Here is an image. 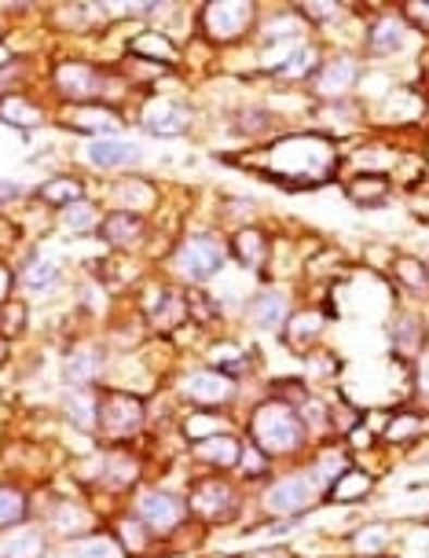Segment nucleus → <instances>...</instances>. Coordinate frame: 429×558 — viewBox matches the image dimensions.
<instances>
[{
    "instance_id": "6e6d98bb",
    "label": "nucleus",
    "mask_w": 429,
    "mask_h": 558,
    "mask_svg": "<svg viewBox=\"0 0 429 558\" xmlns=\"http://www.w3.org/2000/svg\"><path fill=\"white\" fill-rule=\"evenodd\" d=\"M12 356H15V345L8 342L4 335H0V367H8V364H12Z\"/></svg>"
},
{
    "instance_id": "f8f14e48",
    "label": "nucleus",
    "mask_w": 429,
    "mask_h": 558,
    "mask_svg": "<svg viewBox=\"0 0 429 558\" xmlns=\"http://www.w3.org/2000/svg\"><path fill=\"white\" fill-rule=\"evenodd\" d=\"M166 390L181 408H221V412H243L246 408V386L209 367L206 361L184 364L181 372H173Z\"/></svg>"
},
{
    "instance_id": "3c124183",
    "label": "nucleus",
    "mask_w": 429,
    "mask_h": 558,
    "mask_svg": "<svg viewBox=\"0 0 429 558\" xmlns=\"http://www.w3.org/2000/svg\"><path fill=\"white\" fill-rule=\"evenodd\" d=\"M34 184L19 181V177H0V217H12V209H23L29 203Z\"/></svg>"
},
{
    "instance_id": "ddd939ff",
    "label": "nucleus",
    "mask_w": 429,
    "mask_h": 558,
    "mask_svg": "<svg viewBox=\"0 0 429 558\" xmlns=\"http://www.w3.org/2000/svg\"><path fill=\"white\" fill-rule=\"evenodd\" d=\"M151 437V401L114 386H99L96 445H144Z\"/></svg>"
},
{
    "instance_id": "49530a36",
    "label": "nucleus",
    "mask_w": 429,
    "mask_h": 558,
    "mask_svg": "<svg viewBox=\"0 0 429 558\" xmlns=\"http://www.w3.org/2000/svg\"><path fill=\"white\" fill-rule=\"evenodd\" d=\"M52 558H128L122 551V544L114 541L107 530H96L82 536V541H70V544H59Z\"/></svg>"
},
{
    "instance_id": "ea45409f",
    "label": "nucleus",
    "mask_w": 429,
    "mask_h": 558,
    "mask_svg": "<svg viewBox=\"0 0 429 558\" xmlns=\"http://www.w3.org/2000/svg\"><path fill=\"white\" fill-rule=\"evenodd\" d=\"M37 514V488L19 477H0V533Z\"/></svg>"
},
{
    "instance_id": "c9c22d12",
    "label": "nucleus",
    "mask_w": 429,
    "mask_h": 558,
    "mask_svg": "<svg viewBox=\"0 0 429 558\" xmlns=\"http://www.w3.org/2000/svg\"><path fill=\"white\" fill-rule=\"evenodd\" d=\"M103 530L111 533L118 544H122V551L128 558H155L158 551H166V547L151 536V530H147V525L139 522V518L128 511L125 504H118V507H111V511H107Z\"/></svg>"
},
{
    "instance_id": "8fccbe9b",
    "label": "nucleus",
    "mask_w": 429,
    "mask_h": 558,
    "mask_svg": "<svg viewBox=\"0 0 429 558\" xmlns=\"http://www.w3.org/2000/svg\"><path fill=\"white\" fill-rule=\"evenodd\" d=\"M26 331H29V302L26 298H12V302L0 305V335L15 345Z\"/></svg>"
},
{
    "instance_id": "a878e982",
    "label": "nucleus",
    "mask_w": 429,
    "mask_h": 558,
    "mask_svg": "<svg viewBox=\"0 0 429 558\" xmlns=\"http://www.w3.org/2000/svg\"><path fill=\"white\" fill-rule=\"evenodd\" d=\"M429 434V415L426 408L415 404H396L385 412V423L378 430V452H393V456H407L412 448H422Z\"/></svg>"
},
{
    "instance_id": "4c0bfd02",
    "label": "nucleus",
    "mask_w": 429,
    "mask_h": 558,
    "mask_svg": "<svg viewBox=\"0 0 429 558\" xmlns=\"http://www.w3.org/2000/svg\"><path fill=\"white\" fill-rule=\"evenodd\" d=\"M393 544H396V530L385 518H367V522L353 525V530L342 536V547L348 558H389Z\"/></svg>"
},
{
    "instance_id": "4468645a",
    "label": "nucleus",
    "mask_w": 429,
    "mask_h": 558,
    "mask_svg": "<svg viewBox=\"0 0 429 558\" xmlns=\"http://www.w3.org/2000/svg\"><path fill=\"white\" fill-rule=\"evenodd\" d=\"M77 162L82 173H96L93 181H111V177L133 173L144 169L147 162V147L144 140L125 133V136H99V140H82L70 155Z\"/></svg>"
},
{
    "instance_id": "4be33fe9",
    "label": "nucleus",
    "mask_w": 429,
    "mask_h": 558,
    "mask_svg": "<svg viewBox=\"0 0 429 558\" xmlns=\"http://www.w3.org/2000/svg\"><path fill=\"white\" fill-rule=\"evenodd\" d=\"M155 235V221L139 214H125V209H103L96 228V243L114 257H133L147 254Z\"/></svg>"
},
{
    "instance_id": "bb28decb",
    "label": "nucleus",
    "mask_w": 429,
    "mask_h": 558,
    "mask_svg": "<svg viewBox=\"0 0 429 558\" xmlns=\"http://www.w3.org/2000/svg\"><path fill=\"white\" fill-rule=\"evenodd\" d=\"M122 56H133V59H139V63H151V66H162V70H169V74H184V66H187L184 45H176L173 37L162 34L158 26H133V34H128L125 45H122Z\"/></svg>"
},
{
    "instance_id": "6ab92c4d",
    "label": "nucleus",
    "mask_w": 429,
    "mask_h": 558,
    "mask_svg": "<svg viewBox=\"0 0 429 558\" xmlns=\"http://www.w3.org/2000/svg\"><path fill=\"white\" fill-rule=\"evenodd\" d=\"M297 305V294L291 283H275V279H265L257 283L254 291L246 294L243 308H238V320H243L249 331L261 335V338H279L283 331L286 316Z\"/></svg>"
},
{
    "instance_id": "9b49d317",
    "label": "nucleus",
    "mask_w": 429,
    "mask_h": 558,
    "mask_svg": "<svg viewBox=\"0 0 429 558\" xmlns=\"http://www.w3.org/2000/svg\"><path fill=\"white\" fill-rule=\"evenodd\" d=\"M37 522L48 533V541L56 547L82 541V536L103 530V507H99L93 496H85L82 488L77 493H59V488H37Z\"/></svg>"
},
{
    "instance_id": "a18cd8bd",
    "label": "nucleus",
    "mask_w": 429,
    "mask_h": 558,
    "mask_svg": "<svg viewBox=\"0 0 429 558\" xmlns=\"http://www.w3.org/2000/svg\"><path fill=\"white\" fill-rule=\"evenodd\" d=\"M41 70L45 59L34 56H15L8 63H0V99L15 96V93H29V88H41Z\"/></svg>"
},
{
    "instance_id": "dca6fc26",
    "label": "nucleus",
    "mask_w": 429,
    "mask_h": 558,
    "mask_svg": "<svg viewBox=\"0 0 429 558\" xmlns=\"http://www.w3.org/2000/svg\"><path fill=\"white\" fill-rule=\"evenodd\" d=\"M364 66L367 63L356 48H323L312 77L305 82V96L312 99V104H334V99L356 96Z\"/></svg>"
},
{
    "instance_id": "20e7f679",
    "label": "nucleus",
    "mask_w": 429,
    "mask_h": 558,
    "mask_svg": "<svg viewBox=\"0 0 429 558\" xmlns=\"http://www.w3.org/2000/svg\"><path fill=\"white\" fill-rule=\"evenodd\" d=\"M228 265L232 262H228L224 232L217 225H198L173 239V246L155 265V272L173 279L184 291H206V287H213L228 272Z\"/></svg>"
},
{
    "instance_id": "39448f33",
    "label": "nucleus",
    "mask_w": 429,
    "mask_h": 558,
    "mask_svg": "<svg viewBox=\"0 0 429 558\" xmlns=\"http://www.w3.org/2000/svg\"><path fill=\"white\" fill-rule=\"evenodd\" d=\"M198 122H203V111L187 96L184 74H169L162 85L136 96L133 107H128V125L151 140H187L195 136Z\"/></svg>"
},
{
    "instance_id": "5fc2aeb1",
    "label": "nucleus",
    "mask_w": 429,
    "mask_h": 558,
    "mask_svg": "<svg viewBox=\"0 0 429 558\" xmlns=\"http://www.w3.org/2000/svg\"><path fill=\"white\" fill-rule=\"evenodd\" d=\"M235 558H302V555L286 551L283 544H265V547H254V551H246V555H235Z\"/></svg>"
},
{
    "instance_id": "a19ab883",
    "label": "nucleus",
    "mask_w": 429,
    "mask_h": 558,
    "mask_svg": "<svg viewBox=\"0 0 429 558\" xmlns=\"http://www.w3.org/2000/svg\"><path fill=\"white\" fill-rule=\"evenodd\" d=\"M52 551L56 544L48 541V533L41 530L37 518L0 533V558H52Z\"/></svg>"
},
{
    "instance_id": "864d4df0",
    "label": "nucleus",
    "mask_w": 429,
    "mask_h": 558,
    "mask_svg": "<svg viewBox=\"0 0 429 558\" xmlns=\"http://www.w3.org/2000/svg\"><path fill=\"white\" fill-rule=\"evenodd\" d=\"M15 294V268H12V257H0V305L12 302Z\"/></svg>"
},
{
    "instance_id": "13d9d810",
    "label": "nucleus",
    "mask_w": 429,
    "mask_h": 558,
    "mask_svg": "<svg viewBox=\"0 0 429 558\" xmlns=\"http://www.w3.org/2000/svg\"><path fill=\"white\" fill-rule=\"evenodd\" d=\"M331 558H348V555H331Z\"/></svg>"
},
{
    "instance_id": "f3484780",
    "label": "nucleus",
    "mask_w": 429,
    "mask_h": 558,
    "mask_svg": "<svg viewBox=\"0 0 429 558\" xmlns=\"http://www.w3.org/2000/svg\"><path fill=\"white\" fill-rule=\"evenodd\" d=\"M111 367V345L96 335L74 338L59 356V386L63 390H99Z\"/></svg>"
},
{
    "instance_id": "412c9836",
    "label": "nucleus",
    "mask_w": 429,
    "mask_h": 558,
    "mask_svg": "<svg viewBox=\"0 0 429 558\" xmlns=\"http://www.w3.org/2000/svg\"><path fill=\"white\" fill-rule=\"evenodd\" d=\"M52 125L63 129V133L82 140H99V136H125L128 129V114L122 107L111 104H77V107H52Z\"/></svg>"
},
{
    "instance_id": "aec40b11",
    "label": "nucleus",
    "mask_w": 429,
    "mask_h": 558,
    "mask_svg": "<svg viewBox=\"0 0 429 558\" xmlns=\"http://www.w3.org/2000/svg\"><path fill=\"white\" fill-rule=\"evenodd\" d=\"M224 243H228V262H232V268L246 272L249 279H257V283H265L268 265H272L275 225L254 221V225L232 228V232H224Z\"/></svg>"
},
{
    "instance_id": "393cba45",
    "label": "nucleus",
    "mask_w": 429,
    "mask_h": 558,
    "mask_svg": "<svg viewBox=\"0 0 429 558\" xmlns=\"http://www.w3.org/2000/svg\"><path fill=\"white\" fill-rule=\"evenodd\" d=\"M308 129L331 136L334 144H348V140L371 133V114L356 96L348 99H334V104H312V114H308Z\"/></svg>"
},
{
    "instance_id": "72a5a7b5",
    "label": "nucleus",
    "mask_w": 429,
    "mask_h": 558,
    "mask_svg": "<svg viewBox=\"0 0 429 558\" xmlns=\"http://www.w3.org/2000/svg\"><path fill=\"white\" fill-rule=\"evenodd\" d=\"M338 192L356 209H385L401 198V187L385 173H342L338 177Z\"/></svg>"
},
{
    "instance_id": "37998d69",
    "label": "nucleus",
    "mask_w": 429,
    "mask_h": 558,
    "mask_svg": "<svg viewBox=\"0 0 429 558\" xmlns=\"http://www.w3.org/2000/svg\"><path fill=\"white\" fill-rule=\"evenodd\" d=\"M99 217H103V206H99L96 195L82 198V203L56 209L52 214V232L66 235V239H96Z\"/></svg>"
},
{
    "instance_id": "f257e3e1",
    "label": "nucleus",
    "mask_w": 429,
    "mask_h": 558,
    "mask_svg": "<svg viewBox=\"0 0 429 558\" xmlns=\"http://www.w3.org/2000/svg\"><path fill=\"white\" fill-rule=\"evenodd\" d=\"M224 162L254 166L257 177L283 192H319L338 184L342 177V144L316 129H286L261 147H238L235 155H221Z\"/></svg>"
},
{
    "instance_id": "473e14b6",
    "label": "nucleus",
    "mask_w": 429,
    "mask_h": 558,
    "mask_svg": "<svg viewBox=\"0 0 429 558\" xmlns=\"http://www.w3.org/2000/svg\"><path fill=\"white\" fill-rule=\"evenodd\" d=\"M246 437L243 430H228V434H213L206 441L184 445V460L195 466V471H209V474H232L238 456H243Z\"/></svg>"
},
{
    "instance_id": "f704fd0d",
    "label": "nucleus",
    "mask_w": 429,
    "mask_h": 558,
    "mask_svg": "<svg viewBox=\"0 0 429 558\" xmlns=\"http://www.w3.org/2000/svg\"><path fill=\"white\" fill-rule=\"evenodd\" d=\"M0 125L15 129V133H23V136H34L37 129L52 125V104L45 99L41 88L4 96L0 99Z\"/></svg>"
},
{
    "instance_id": "7c9ffc66",
    "label": "nucleus",
    "mask_w": 429,
    "mask_h": 558,
    "mask_svg": "<svg viewBox=\"0 0 429 558\" xmlns=\"http://www.w3.org/2000/svg\"><path fill=\"white\" fill-rule=\"evenodd\" d=\"M312 29L305 26V19L297 15L294 4H261V15H257L254 26V48H279V45H297L308 41Z\"/></svg>"
},
{
    "instance_id": "423d86ee",
    "label": "nucleus",
    "mask_w": 429,
    "mask_h": 558,
    "mask_svg": "<svg viewBox=\"0 0 429 558\" xmlns=\"http://www.w3.org/2000/svg\"><path fill=\"white\" fill-rule=\"evenodd\" d=\"M184 504L198 533L232 530L249 518V488H243L232 474L192 471L184 482Z\"/></svg>"
},
{
    "instance_id": "a211bd4d",
    "label": "nucleus",
    "mask_w": 429,
    "mask_h": 558,
    "mask_svg": "<svg viewBox=\"0 0 429 558\" xmlns=\"http://www.w3.org/2000/svg\"><path fill=\"white\" fill-rule=\"evenodd\" d=\"M12 268H15V294L19 298H45L66 283V262L48 246V239L29 243L26 251H19L12 257Z\"/></svg>"
},
{
    "instance_id": "7ed1b4c3",
    "label": "nucleus",
    "mask_w": 429,
    "mask_h": 558,
    "mask_svg": "<svg viewBox=\"0 0 429 558\" xmlns=\"http://www.w3.org/2000/svg\"><path fill=\"white\" fill-rule=\"evenodd\" d=\"M238 430L257 452H265L275 466H294L305 460V452L312 448L308 430L297 415V408L275 401L268 393H257L254 401L238 412Z\"/></svg>"
},
{
    "instance_id": "58836bf2",
    "label": "nucleus",
    "mask_w": 429,
    "mask_h": 558,
    "mask_svg": "<svg viewBox=\"0 0 429 558\" xmlns=\"http://www.w3.org/2000/svg\"><path fill=\"white\" fill-rule=\"evenodd\" d=\"M348 463H353V452H348V448L342 445V437H327V441L312 445L305 452V460H302L305 474L312 477L319 493H327V488H331V482L345 471Z\"/></svg>"
},
{
    "instance_id": "603ef678",
    "label": "nucleus",
    "mask_w": 429,
    "mask_h": 558,
    "mask_svg": "<svg viewBox=\"0 0 429 558\" xmlns=\"http://www.w3.org/2000/svg\"><path fill=\"white\" fill-rule=\"evenodd\" d=\"M396 12H401V19L407 26H412L415 37H429V4L426 0H404V4H396Z\"/></svg>"
},
{
    "instance_id": "e433bc0d",
    "label": "nucleus",
    "mask_w": 429,
    "mask_h": 558,
    "mask_svg": "<svg viewBox=\"0 0 429 558\" xmlns=\"http://www.w3.org/2000/svg\"><path fill=\"white\" fill-rule=\"evenodd\" d=\"M228 430H238V412H221V408H181L173 434L181 437V448H184V445L206 441V437L228 434Z\"/></svg>"
},
{
    "instance_id": "f03ea898",
    "label": "nucleus",
    "mask_w": 429,
    "mask_h": 558,
    "mask_svg": "<svg viewBox=\"0 0 429 558\" xmlns=\"http://www.w3.org/2000/svg\"><path fill=\"white\" fill-rule=\"evenodd\" d=\"M41 93L52 107H77V104H111L128 114L136 93L118 74L114 63H99V56L85 48H63L45 59Z\"/></svg>"
},
{
    "instance_id": "6e6552de",
    "label": "nucleus",
    "mask_w": 429,
    "mask_h": 558,
    "mask_svg": "<svg viewBox=\"0 0 429 558\" xmlns=\"http://www.w3.org/2000/svg\"><path fill=\"white\" fill-rule=\"evenodd\" d=\"M261 15V0H203L195 4V41L217 59L235 56L254 41V26Z\"/></svg>"
},
{
    "instance_id": "2eb2a0df",
    "label": "nucleus",
    "mask_w": 429,
    "mask_h": 558,
    "mask_svg": "<svg viewBox=\"0 0 429 558\" xmlns=\"http://www.w3.org/2000/svg\"><path fill=\"white\" fill-rule=\"evenodd\" d=\"M93 195L99 198L103 209H125V214H139V217H155L166 209V195L169 187L158 177L144 173V169H133V173L111 177V181H96Z\"/></svg>"
},
{
    "instance_id": "9d476101",
    "label": "nucleus",
    "mask_w": 429,
    "mask_h": 558,
    "mask_svg": "<svg viewBox=\"0 0 429 558\" xmlns=\"http://www.w3.org/2000/svg\"><path fill=\"white\" fill-rule=\"evenodd\" d=\"M323 493L316 488L312 477L305 474L302 463L283 466L272 477L249 493V518L254 522H272V518H312L319 511Z\"/></svg>"
},
{
    "instance_id": "c756f323",
    "label": "nucleus",
    "mask_w": 429,
    "mask_h": 558,
    "mask_svg": "<svg viewBox=\"0 0 429 558\" xmlns=\"http://www.w3.org/2000/svg\"><path fill=\"white\" fill-rule=\"evenodd\" d=\"M93 187H96V181L88 173H82V169H74V166H63V169H52L48 177H41V181L34 184V192H29V198H34L37 206H45L48 214H56V209H66V206L88 198Z\"/></svg>"
},
{
    "instance_id": "de8ad7c7",
    "label": "nucleus",
    "mask_w": 429,
    "mask_h": 558,
    "mask_svg": "<svg viewBox=\"0 0 429 558\" xmlns=\"http://www.w3.org/2000/svg\"><path fill=\"white\" fill-rule=\"evenodd\" d=\"M272 474H275V463L268 460L265 452H257V448L246 441V445H243V456H238V463H235V471H232L235 482L243 485V488H249V493H254V488L261 485L265 477H272Z\"/></svg>"
},
{
    "instance_id": "cd10ccee",
    "label": "nucleus",
    "mask_w": 429,
    "mask_h": 558,
    "mask_svg": "<svg viewBox=\"0 0 429 558\" xmlns=\"http://www.w3.org/2000/svg\"><path fill=\"white\" fill-rule=\"evenodd\" d=\"M375 493H378V471H371L364 460H353L331 482L319 507H331V511H364L375 500Z\"/></svg>"
},
{
    "instance_id": "09e8293b",
    "label": "nucleus",
    "mask_w": 429,
    "mask_h": 558,
    "mask_svg": "<svg viewBox=\"0 0 429 558\" xmlns=\"http://www.w3.org/2000/svg\"><path fill=\"white\" fill-rule=\"evenodd\" d=\"M302 364H305V383L312 386V390H319V386H327V383H334L338 372H342V361H338V353L334 349H327V345H316L312 353H305L302 356Z\"/></svg>"
},
{
    "instance_id": "c03bdc74",
    "label": "nucleus",
    "mask_w": 429,
    "mask_h": 558,
    "mask_svg": "<svg viewBox=\"0 0 429 558\" xmlns=\"http://www.w3.org/2000/svg\"><path fill=\"white\" fill-rule=\"evenodd\" d=\"M254 221H265V203L257 195L224 192L221 198H217L213 225L221 228V232H232V228H243V225H254Z\"/></svg>"
},
{
    "instance_id": "b1692460",
    "label": "nucleus",
    "mask_w": 429,
    "mask_h": 558,
    "mask_svg": "<svg viewBox=\"0 0 429 558\" xmlns=\"http://www.w3.org/2000/svg\"><path fill=\"white\" fill-rule=\"evenodd\" d=\"M327 331H331V308L323 302H297L286 316L283 331H279V345L286 349L291 356L302 361L305 353H312L316 345H323Z\"/></svg>"
},
{
    "instance_id": "c85d7f7f",
    "label": "nucleus",
    "mask_w": 429,
    "mask_h": 558,
    "mask_svg": "<svg viewBox=\"0 0 429 558\" xmlns=\"http://www.w3.org/2000/svg\"><path fill=\"white\" fill-rule=\"evenodd\" d=\"M385 338L389 349H393L396 361H404V367H412L415 361L426 356V316L422 305H404L396 302L393 316L385 324Z\"/></svg>"
},
{
    "instance_id": "79ce46f5",
    "label": "nucleus",
    "mask_w": 429,
    "mask_h": 558,
    "mask_svg": "<svg viewBox=\"0 0 429 558\" xmlns=\"http://www.w3.org/2000/svg\"><path fill=\"white\" fill-rule=\"evenodd\" d=\"M96 412H99V390H63L59 393V418L70 434L96 437Z\"/></svg>"
},
{
    "instance_id": "1a4fd4ad",
    "label": "nucleus",
    "mask_w": 429,
    "mask_h": 558,
    "mask_svg": "<svg viewBox=\"0 0 429 558\" xmlns=\"http://www.w3.org/2000/svg\"><path fill=\"white\" fill-rule=\"evenodd\" d=\"M125 507L151 530V536L162 547H173V544H181L184 536L198 533L192 525V514H187L184 488L169 485L166 477H147L144 485H136L133 493L125 496Z\"/></svg>"
},
{
    "instance_id": "5701e85b",
    "label": "nucleus",
    "mask_w": 429,
    "mask_h": 558,
    "mask_svg": "<svg viewBox=\"0 0 429 558\" xmlns=\"http://www.w3.org/2000/svg\"><path fill=\"white\" fill-rule=\"evenodd\" d=\"M221 125L235 144H243V151L246 147H261L272 136L286 133V129L275 122V114L261 104V96H246V99L228 104L221 111Z\"/></svg>"
},
{
    "instance_id": "2f4dec72",
    "label": "nucleus",
    "mask_w": 429,
    "mask_h": 558,
    "mask_svg": "<svg viewBox=\"0 0 429 558\" xmlns=\"http://www.w3.org/2000/svg\"><path fill=\"white\" fill-rule=\"evenodd\" d=\"M382 279L389 283V291L396 294V302L404 305H422L429 291V268L422 254H407L396 246L393 257L382 268Z\"/></svg>"
},
{
    "instance_id": "4d7b16f0",
    "label": "nucleus",
    "mask_w": 429,
    "mask_h": 558,
    "mask_svg": "<svg viewBox=\"0 0 429 558\" xmlns=\"http://www.w3.org/2000/svg\"><path fill=\"white\" fill-rule=\"evenodd\" d=\"M12 23H8V19H4V12H0V45H4L8 41V37H12Z\"/></svg>"
},
{
    "instance_id": "0eeeda50",
    "label": "nucleus",
    "mask_w": 429,
    "mask_h": 558,
    "mask_svg": "<svg viewBox=\"0 0 429 558\" xmlns=\"http://www.w3.org/2000/svg\"><path fill=\"white\" fill-rule=\"evenodd\" d=\"M356 52L367 66H393L404 56H426V41L412 34L396 4H360V37H356Z\"/></svg>"
}]
</instances>
